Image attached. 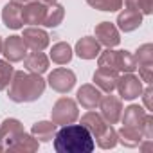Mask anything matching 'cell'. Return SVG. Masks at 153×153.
Here are the masks:
<instances>
[{"instance_id": "cell-10", "label": "cell", "mask_w": 153, "mask_h": 153, "mask_svg": "<svg viewBox=\"0 0 153 153\" xmlns=\"http://www.w3.org/2000/svg\"><path fill=\"white\" fill-rule=\"evenodd\" d=\"M45 11H47V4L40 2V0H33V2L22 6V20L24 24L29 25H42L45 18Z\"/></svg>"}, {"instance_id": "cell-31", "label": "cell", "mask_w": 153, "mask_h": 153, "mask_svg": "<svg viewBox=\"0 0 153 153\" xmlns=\"http://www.w3.org/2000/svg\"><path fill=\"white\" fill-rule=\"evenodd\" d=\"M142 137L144 139H151L153 140V117L148 114L144 123H142Z\"/></svg>"}, {"instance_id": "cell-2", "label": "cell", "mask_w": 153, "mask_h": 153, "mask_svg": "<svg viewBox=\"0 0 153 153\" xmlns=\"http://www.w3.org/2000/svg\"><path fill=\"white\" fill-rule=\"evenodd\" d=\"M45 92V79H42V74L16 70L11 78L7 96L15 103H33L40 99Z\"/></svg>"}, {"instance_id": "cell-1", "label": "cell", "mask_w": 153, "mask_h": 153, "mask_svg": "<svg viewBox=\"0 0 153 153\" xmlns=\"http://www.w3.org/2000/svg\"><path fill=\"white\" fill-rule=\"evenodd\" d=\"M94 148V137L83 124H65L54 133V149L58 153H90Z\"/></svg>"}, {"instance_id": "cell-4", "label": "cell", "mask_w": 153, "mask_h": 153, "mask_svg": "<svg viewBox=\"0 0 153 153\" xmlns=\"http://www.w3.org/2000/svg\"><path fill=\"white\" fill-rule=\"evenodd\" d=\"M78 117H79L78 105H76V101L70 99V97H59L54 103L52 110H51V119H52V123L56 126L58 124L59 126L72 124V123L78 121Z\"/></svg>"}, {"instance_id": "cell-20", "label": "cell", "mask_w": 153, "mask_h": 153, "mask_svg": "<svg viewBox=\"0 0 153 153\" xmlns=\"http://www.w3.org/2000/svg\"><path fill=\"white\" fill-rule=\"evenodd\" d=\"M2 20L4 25L9 29H22L24 27V20H22V6L18 4H6L2 9Z\"/></svg>"}, {"instance_id": "cell-29", "label": "cell", "mask_w": 153, "mask_h": 153, "mask_svg": "<svg viewBox=\"0 0 153 153\" xmlns=\"http://www.w3.org/2000/svg\"><path fill=\"white\" fill-rule=\"evenodd\" d=\"M13 74H15V68H13L11 61H7V59H0V92L9 87Z\"/></svg>"}, {"instance_id": "cell-26", "label": "cell", "mask_w": 153, "mask_h": 153, "mask_svg": "<svg viewBox=\"0 0 153 153\" xmlns=\"http://www.w3.org/2000/svg\"><path fill=\"white\" fill-rule=\"evenodd\" d=\"M7 149H11V151H24V153H29V151H36L38 149V140L33 137V135H29V133H22Z\"/></svg>"}, {"instance_id": "cell-5", "label": "cell", "mask_w": 153, "mask_h": 153, "mask_svg": "<svg viewBox=\"0 0 153 153\" xmlns=\"http://www.w3.org/2000/svg\"><path fill=\"white\" fill-rule=\"evenodd\" d=\"M115 88L119 90L121 99L133 101L142 92V81L137 78V76H133V72H126V74H123V76H119V78H117Z\"/></svg>"}, {"instance_id": "cell-18", "label": "cell", "mask_w": 153, "mask_h": 153, "mask_svg": "<svg viewBox=\"0 0 153 153\" xmlns=\"http://www.w3.org/2000/svg\"><path fill=\"white\" fill-rule=\"evenodd\" d=\"M24 67L27 68V72L33 74H43L49 68V58L42 52V51H33L24 58Z\"/></svg>"}, {"instance_id": "cell-32", "label": "cell", "mask_w": 153, "mask_h": 153, "mask_svg": "<svg viewBox=\"0 0 153 153\" xmlns=\"http://www.w3.org/2000/svg\"><path fill=\"white\" fill-rule=\"evenodd\" d=\"M140 94H142V101H144V106H146L148 110H151V108H153V105H151V96H153V90H151V87L148 85V87H146V90H142Z\"/></svg>"}, {"instance_id": "cell-8", "label": "cell", "mask_w": 153, "mask_h": 153, "mask_svg": "<svg viewBox=\"0 0 153 153\" xmlns=\"http://www.w3.org/2000/svg\"><path fill=\"white\" fill-rule=\"evenodd\" d=\"M99 108H101V117L108 124H115V123L121 121V115H123V101L117 96H112V92L108 96H103L101 97Z\"/></svg>"}, {"instance_id": "cell-9", "label": "cell", "mask_w": 153, "mask_h": 153, "mask_svg": "<svg viewBox=\"0 0 153 153\" xmlns=\"http://www.w3.org/2000/svg\"><path fill=\"white\" fill-rule=\"evenodd\" d=\"M2 54H4L6 59L11 61V63L22 61V59L27 56V45L24 43L22 36H9V38L4 42Z\"/></svg>"}, {"instance_id": "cell-28", "label": "cell", "mask_w": 153, "mask_h": 153, "mask_svg": "<svg viewBox=\"0 0 153 153\" xmlns=\"http://www.w3.org/2000/svg\"><path fill=\"white\" fill-rule=\"evenodd\" d=\"M88 6H92L94 9H99V11H108V13H114V11H119L123 7V0H85Z\"/></svg>"}, {"instance_id": "cell-14", "label": "cell", "mask_w": 153, "mask_h": 153, "mask_svg": "<svg viewBox=\"0 0 153 153\" xmlns=\"http://www.w3.org/2000/svg\"><path fill=\"white\" fill-rule=\"evenodd\" d=\"M22 40L27 45V49H31V51H43L49 45V34L43 29H40V27H27V29H24Z\"/></svg>"}, {"instance_id": "cell-3", "label": "cell", "mask_w": 153, "mask_h": 153, "mask_svg": "<svg viewBox=\"0 0 153 153\" xmlns=\"http://www.w3.org/2000/svg\"><path fill=\"white\" fill-rule=\"evenodd\" d=\"M97 63L99 67H105V68H112V70H117V72H133L137 68V61H135V56L128 51H112L110 47H106V51L99 52L97 56Z\"/></svg>"}, {"instance_id": "cell-15", "label": "cell", "mask_w": 153, "mask_h": 153, "mask_svg": "<svg viewBox=\"0 0 153 153\" xmlns=\"http://www.w3.org/2000/svg\"><path fill=\"white\" fill-rule=\"evenodd\" d=\"M24 131V124L18 119H6L0 124V142H6V146L9 148Z\"/></svg>"}, {"instance_id": "cell-34", "label": "cell", "mask_w": 153, "mask_h": 153, "mask_svg": "<svg viewBox=\"0 0 153 153\" xmlns=\"http://www.w3.org/2000/svg\"><path fill=\"white\" fill-rule=\"evenodd\" d=\"M40 2H43V4H47V6H49V4H54V2H58V0H40Z\"/></svg>"}, {"instance_id": "cell-11", "label": "cell", "mask_w": 153, "mask_h": 153, "mask_svg": "<svg viewBox=\"0 0 153 153\" xmlns=\"http://www.w3.org/2000/svg\"><path fill=\"white\" fill-rule=\"evenodd\" d=\"M96 40L99 42V45H105V47L112 49V47L119 45L121 36H119L117 27L112 22H101V24L96 25Z\"/></svg>"}, {"instance_id": "cell-19", "label": "cell", "mask_w": 153, "mask_h": 153, "mask_svg": "<svg viewBox=\"0 0 153 153\" xmlns=\"http://www.w3.org/2000/svg\"><path fill=\"white\" fill-rule=\"evenodd\" d=\"M146 110L140 108L139 105H130L128 108H124V115H121L123 119V126H128V128H137L142 131V123L146 119Z\"/></svg>"}, {"instance_id": "cell-7", "label": "cell", "mask_w": 153, "mask_h": 153, "mask_svg": "<svg viewBox=\"0 0 153 153\" xmlns=\"http://www.w3.org/2000/svg\"><path fill=\"white\" fill-rule=\"evenodd\" d=\"M133 56H135L137 68H139L142 81H146L149 85L151 79H153V45L151 43L140 45L137 49V54H133Z\"/></svg>"}, {"instance_id": "cell-36", "label": "cell", "mask_w": 153, "mask_h": 153, "mask_svg": "<svg viewBox=\"0 0 153 153\" xmlns=\"http://www.w3.org/2000/svg\"><path fill=\"white\" fill-rule=\"evenodd\" d=\"M2 149H4V148H2V144H0V151H2Z\"/></svg>"}, {"instance_id": "cell-24", "label": "cell", "mask_w": 153, "mask_h": 153, "mask_svg": "<svg viewBox=\"0 0 153 153\" xmlns=\"http://www.w3.org/2000/svg\"><path fill=\"white\" fill-rule=\"evenodd\" d=\"M65 18V7L59 6V4H49L47 6V11H45V18H43V24L45 27H58Z\"/></svg>"}, {"instance_id": "cell-12", "label": "cell", "mask_w": 153, "mask_h": 153, "mask_svg": "<svg viewBox=\"0 0 153 153\" xmlns=\"http://www.w3.org/2000/svg\"><path fill=\"white\" fill-rule=\"evenodd\" d=\"M76 96H78V103H79L83 108H87V110H94V108H97L99 103H101V97H103L101 90H99L96 85H90V83L81 85Z\"/></svg>"}, {"instance_id": "cell-17", "label": "cell", "mask_w": 153, "mask_h": 153, "mask_svg": "<svg viewBox=\"0 0 153 153\" xmlns=\"http://www.w3.org/2000/svg\"><path fill=\"white\" fill-rule=\"evenodd\" d=\"M142 24V15L139 11H133V9H124L119 13L117 16V25L123 33H131L135 29H139Z\"/></svg>"}, {"instance_id": "cell-21", "label": "cell", "mask_w": 153, "mask_h": 153, "mask_svg": "<svg viewBox=\"0 0 153 153\" xmlns=\"http://www.w3.org/2000/svg\"><path fill=\"white\" fill-rule=\"evenodd\" d=\"M81 124L90 131V135L96 139V137H99L101 133H103V130L106 128V121L99 115V114H96L94 110H88L83 117H81Z\"/></svg>"}, {"instance_id": "cell-6", "label": "cell", "mask_w": 153, "mask_h": 153, "mask_svg": "<svg viewBox=\"0 0 153 153\" xmlns=\"http://www.w3.org/2000/svg\"><path fill=\"white\" fill-rule=\"evenodd\" d=\"M47 83L52 90H56L59 94H67L76 85V74L70 68H54L49 74Z\"/></svg>"}, {"instance_id": "cell-22", "label": "cell", "mask_w": 153, "mask_h": 153, "mask_svg": "<svg viewBox=\"0 0 153 153\" xmlns=\"http://www.w3.org/2000/svg\"><path fill=\"white\" fill-rule=\"evenodd\" d=\"M142 140H144L142 131L137 130V128L123 126V128L117 131V142H121V144L126 146V148H137Z\"/></svg>"}, {"instance_id": "cell-16", "label": "cell", "mask_w": 153, "mask_h": 153, "mask_svg": "<svg viewBox=\"0 0 153 153\" xmlns=\"http://www.w3.org/2000/svg\"><path fill=\"white\" fill-rule=\"evenodd\" d=\"M99 52H101V45L92 36H83L76 43V54L81 59H94L96 56H99Z\"/></svg>"}, {"instance_id": "cell-33", "label": "cell", "mask_w": 153, "mask_h": 153, "mask_svg": "<svg viewBox=\"0 0 153 153\" xmlns=\"http://www.w3.org/2000/svg\"><path fill=\"white\" fill-rule=\"evenodd\" d=\"M13 4H18V6H25V4H29V2H33V0H11Z\"/></svg>"}, {"instance_id": "cell-30", "label": "cell", "mask_w": 153, "mask_h": 153, "mask_svg": "<svg viewBox=\"0 0 153 153\" xmlns=\"http://www.w3.org/2000/svg\"><path fill=\"white\" fill-rule=\"evenodd\" d=\"M126 7L139 11L140 15H151L153 13V0H126Z\"/></svg>"}, {"instance_id": "cell-35", "label": "cell", "mask_w": 153, "mask_h": 153, "mask_svg": "<svg viewBox=\"0 0 153 153\" xmlns=\"http://www.w3.org/2000/svg\"><path fill=\"white\" fill-rule=\"evenodd\" d=\"M2 47H4V42H2V38H0V54H2Z\"/></svg>"}, {"instance_id": "cell-23", "label": "cell", "mask_w": 153, "mask_h": 153, "mask_svg": "<svg viewBox=\"0 0 153 153\" xmlns=\"http://www.w3.org/2000/svg\"><path fill=\"white\" fill-rule=\"evenodd\" d=\"M54 133H56V124L52 121H40V123L33 124V128H31V135L36 140H42V142L52 140Z\"/></svg>"}, {"instance_id": "cell-27", "label": "cell", "mask_w": 153, "mask_h": 153, "mask_svg": "<svg viewBox=\"0 0 153 153\" xmlns=\"http://www.w3.org/2000/svg\"><path fill=\"white\" fill-rule=\"evenodd\" d=\"M97 140V146L103 148V149H112L115 144H117V130L112 126V124H106V128L103 130V133L99 137H96Z\"/></svg>"}, {"instance_id": "cell-13", "label": "cell", "mask_w": 153, "mask_h": 153, "mask_svg": "<svg viewBox=\"0 0 153 153\" xmlns=\"http://www.w3.org/2000/svg\"><path fill=\"white\" fill-rule=\"evenodd\" d=\"M117 78H119V72H117V70L99 67V68L94 72V85H96L101 92L110 94L112 90H115Z\"/></svg>"}, {"instance_id": "cell-25", "label": "cell", "mask_w": 153, "mask_h": 153, "mask_svg": "<svg viewBox=\"0 0 153 153\" xmlns=\"http://www.w3.org/2000/svg\"><path fill=\"white\" fill-rule=\"evenodd\" d=\"M51 59L58 65H67L72 59V47L65 42H58L51 49Z\"/></svg>"}]
</instances>
